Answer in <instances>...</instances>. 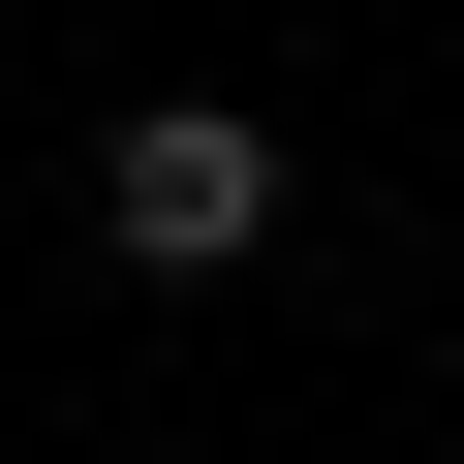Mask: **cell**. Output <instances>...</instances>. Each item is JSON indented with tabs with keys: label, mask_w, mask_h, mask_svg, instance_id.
Returning <instances> with one entry per match:
<instances>
[{
	"label": "cell",
	"mask_w": 464,
	"mask_h": 464,
	"mask_svg": "<svg viewBox=\"0 0 464 464\" xmlns=\"http://www.w3.org/2000/svg\"><path fill=\"white\" fill-rule=\"evenodd\" d=\"M93 217H124V279H248V248H279V124H248V93H124Z\"/></svg>",
	"instance_id": "cell-1"
}]
</instances>
